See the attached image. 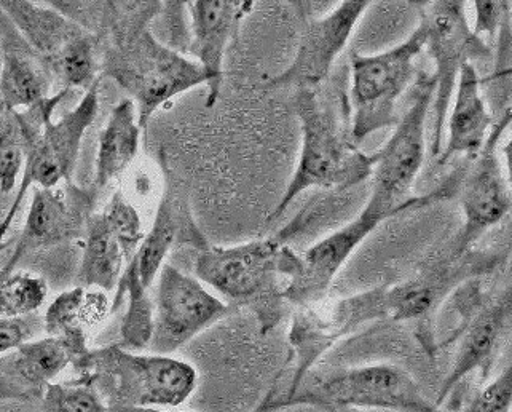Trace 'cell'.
Returning <instances> with one entry per match:
<instances>
[{"label": "cell", "instance_id": "obj_1", "mask_svg": "<svg viewBox=\"0 0 512 412\" xmlns=\"http://www.w3.org/2000/svg\"><path fill=\"white\" fill-rule=\"evenodd\" d=\"M160 8L162 2H104L96 32L101 72L131 96L141 130L163 104L208 82L197 61L155 36Z\"/></svg>", "mask_w": 512, "mask_h": 412}, {"label": "cell", "instance_id": "obj_2", "mask_svg": "<svg viewBox=\"0 0 512 412\" xmlns=\"http://www.w3.org/2000/svg\"><path fill=\"white\" fill-rule=\"evenodd\" d=\"M99 88L101 80L87 90L80 103L58 122L53 120V114L56 107L71 93L67 88L28 109L15 112L26 146V165L18 194L2 219V224L8 230L32 186L52 189L60 184L71 183L82 149L83 136L93 125L99 112Z\"/></svg>", "mask_w": 512, "mask_h": 412}, {"label": "cell", "instance_id": "obj_3", "mask_svg": "<svg viewBox=\"0 0 512 412\" xmlns=\"http://www.w3.org/2000/svg\"><path fill=\"white\" fill-rule=\"evenodd\" d=\"M77 377L98 390L107 411L179 408L198 384L197 369L187 361L120 344L91 349Z\"/></svg>", "mask_w": 512, "mask_h": 412}, {"label": "cell", "instance_id": "obj_4", "mask_svg": "<svg viewBox=\"0 0 512 412\" xmlns=\"http://www.w3.org/2000/svg\"><path fill=\"white\" fill-rule=\"evenodd\" d=\"M294 109L302 130L299 163L280 203L268 216L272 222L288 210L300 194L318 189H350L366 181L374 171V155L359 151L350 130L340 125L334 112L323 104L318 92L296 90Z\"/></svg>", "mask_w": 512, "mask_h": 412}, {"label": "cell", "instance_id": "obj_5", "mask_svg": "<svg viewBox=\"0 0 512 412\" xmlns=\"http://www.w3.org/2000/svg\"><path fill=\"white\" fill-rule=\"evenodd\" d=\"M288 245L278 235L237 246H211L197 251L193 264L201 283L254 313L260 334H268L283 318L284 256Z\"/></svg>", "mask_w": 512, "mask_h": 412}, {"label": "cell", "instance_id": "obj_6", "mask_svg": "<svg viewBox=\"0 0 512 412\" xmlns=\"http://www.w3.org/2000/svg\"><path fill=\"white\" fill-rule=\"evenodd\" d=\"M412 93L409 111L396 123V130L382 151L374 155V187L364 210L377 214L383 221L407 208H423L449 199L463 178L461 175L457 178L455 173L431 194L407 199L425 160V125L436 93L434 76L426 72L418 74Z\"/></svg>", "mask_w": 512, "mask_h": 412}, {"label": "cell", "instance_id": "obj_7", "mask_svg": "<svg viewBox=\"0 0 512 412\" xmlns=\"http://www.w3.org/2000/svg\"><path fill=\"white\" fill-rule=\"evenodd\" d=\"M315 408L382 409L391 412H447L423 392L422 385L394 365H369L315 374L296 392L278 400L280 409Z\"/></svg>", "mask_w": 512, "mask_h": 412}, {"label": "cell", "instance_id": "obj_8", "mask_svg": "<svg viewBox=\"0 0 512 412\" xmlns=\"http://www.w3.org/2000/svg\"><path fill=\"white\" fill-rule=\"evenodd\" d=\"M425 47L426 29L420 21L409 39L386 52L371 56L351 53L350 136L356 146L372 133L399 122L396 103L417 79L415 60Z\"/></svg>", "mask_w": 512, "mask_h": 412}, {"label": "cell", "instance_id": "obj_9", "mask_svg": "<svg viewBox=\"0 0 512 412\" xmlns=\"http://www.w3.org/2000/svg\"><path fill=\"white\" fill-rule=\"evenodd\" d=\"M0 10L44 61L53 79L61 80L63 88L87 92L101 80L98 39L79 24L50 5L26 0H0Z\"/></svg>", "mask_w": 512, "mask_h": 412}, {"label": "cell", "instance_id": "obj_10", "mask_svg": "<svg viewBox=\"0 0 512 412\" xmlns=\"http://www.w3.org/2000/svg\"><path fill=\"white\" fill-rule=\"evenodd\" d=\"M420 21L425 24L426 47L436 63V93H434V123L431 136V157L438 159L442 151V131L452 100L458 72L465 63L490 55L482 37L469 28L465 2L439 0L423 2Z\"/></svg>", "mask_w": 512, "mask_h": 412}, {"label": "cell", "instance_id": "obj_11", "mask_svg": "<svg viewBox=\"0 0 512 412\" xmlns=\"http://www.w3.org/2000/svg\"><path fill=\"white\" fill-rule=\"evenodd\" d=\"M154 286V326L147 347L152 353L171 355L232 310L209 293L205 283L168 262Z\"/></svg>", "mask_w": 512, "mask_h": 412}, {"label": "cell", "instance_id": "obj_12", "mask_svg": "<svg viewBox=\"0 0 512 412\" xmlns=\"http://www.w3.org/2000/svg\"><path fill=\"white\" fill-rule=\"evenodd\" d=\"M458 301H461L460 312L465 321L460 326V336H455L460 339L457 357L442 384L436 400L438 406L446 403L452 390L469 374L479 373L484 381L489 377L501 342L505 341L511 328L509 286L500 293L487 296L481 293V285L474 278L465 283L463 290H458Z\"/></svg>", "mask_w": 512, "mask_h": 412}, {"label": "cell", "instance_id": "obj_13", "mask_svg": "<svg viewBox=\"0 0 512 412\" xmlns=\"http://www.w3.org/2000/svg\"><path fill=\"white\" fill-rule=\"evenodd\" d=\"M144 235L138 210L122 192H115L106 208L88 221L75 286L104 293L115 291Z\"/></svg>", "mask_w": 512, "mask_h": 412}, {"label": "cell", "instance_id": "obj_14", "mask_svg": "<svg viewBox=\"0 0 512 412\" xmlns=\"http://www.w3.org/2000/svg\"><path fill=\"white\" fill-rule=\"evenodd\" d=\"M302 18V36L294 60L286 71L272 77L265 90H315L331 74L335 60L347 47L351 34L364 12L371 7L369 0H345L334 12L316 18L308 12V2H294Z\"/></svg>", "mask_w": 512, "mask_h": 412}, {"label": "cell", "instance_id": "obj_15", "mask_svg": "<svg viewBox=\"0 0 512 412\" xmlns=\"http://www.w3.org/2000/svg\"><path fill=\"white\" fill-rule=\"evenodd\" d=\"M385 294V286H377L366 293L342 299L327 317H321L310 307L297 310L289 331V345L296 357V371L286 395L296 392L305 377L312 373L316 361L331 350L332 345L371 321L388 318Z\"/></svg>", "mask_w": 512, "mask_h": 412}, {"label": "cell", "instance_id": "obj_16", "mask_svg": "<svg viewBox=\"0 0 512 412\" xmlns=\"http://www.w3.org/2000/svg\"><path fill=\"white\" fill-rule=\"evenodd\" d=\"M506 261V256L495 253H446L426 259L420 270L409 280L386 288L388 318L394 321H420L438 309L439 302L449 296L453 288H460L469 280L490 274Z\"/></svg>", "mask_w": 512, "mask_h": 412}, {"label": "cell", "instance_id": "obj_17", "mask_svg": "<svg viewBox=\"0 0 512 412\" xmlns=\"http://www.w3.org/2000/svg\"><path fill=\"white\" fill-rule=\"evenodd\" d=\"M95 187L64 183L52 189L34 187L28 216L12 256L0 274L16 270L24 256L85 237L88 221L95 214Z\"/></svg>", "mask_w": 512, "mask_h": 412}, {"label": "cell", "instance_id": "obj_18", "mask_svg": "<svg viewBox=\"0 0 512 412\" xmlns=\"http://www.w3.org/2000/svg\"><path fill=\"white\" fill-rule=\"evenodd\" d=\"M511 125V119L493 123L473 167L461 178L460 202L465 224L449 243L453 253H466L471 246L511 211V191L501 167L498 144Z\"/></svg>", "mask_w": 512, "mask_h": 412}, {"label": "cell", "instance_id": "obj_19", "mask_svg": "<svg viewBox=\"0 0 512 412\" xmlns=\"http://www.w3.org/2000/svg\"><path fill=\"white\" fill-rule=\"evenodd\" d=\"M382 222L377 214L363 210L358 218L310 246L304 253L289 251L284 275L288 278L284 285V301L302 309L324 298L351 254Z\"/></svg>", "mask_w": 512, "mask_h": 412}, {"label": "cell", "instance_id": "obj_20", "mask_svg": "<svg viewBox=\"0 0 512 412\" xmlns=\"http://www.w3.org/2000/svg\"><path fill=\"white\" fill-rule=\"evenodd\" d=\"M189 15V55L205 71L206 107H213L221 96L225 52L235 39L241 23L253 12L249 0H197L186 2Z\"/></svg>", "mask_w": 512, "mask_h": 412}, {"label": "cell", "instance_id": "obj_21", "mask_svg": "<svg viewBox=\"0 0 512 412\" xmlns=\"http://www.w3.org/2000/svg\"><path fill=\"white\" fill-rule=\"evenodd\" d=\"M176 245H189L200 251L208 246V242L195 226L187 200L182 197L179 187L168 179L154 224L149 234L144 235L123 275L133 278L146 290H154L155 280Z\"/></svg>", "mask_w": 512, "mask_h": 412}, {"label": "cell", "instance_id": "obj_22", "mask_svg": "<svg viewBox=\"0 0 512 412\" xmlns=\"http://www.w3.org/2000/svg\"><path fill=\"white\" fill-rule=\"evenodd\" d=\"M72 366L66 345L52 336L26 342L0 357V401L42 400L48 385Z\"/></svg>", "mask_w": 512, "mask_h": 412}, {"label": "cell", "instance_id": "obj_23", "mask_svg": "<svg viewBox=\"0 0 512 412\" xmlns=\"http://www.w3.org/2000/svg\"><path fill=\"white\" fill-rule=\"evenodd\" d=\"M0 96L4 111L28 109L50 96L53 76L12 20L0 10Z\"/></svg>", "mask_w": 512, "mask_h": 412}, {"label": "cell", "instance_id": "obj_24", "mask_svg": "<svg viewBox=\"0 0 512 412\" xmlns=\"http://www.w3.org/2000/svg\"><path fill=\"white\" fill-rule=\"evenodd\" d=\"M457 100L449 119V139L438 162L447 163L455 155L476 159L493 127L492 114L485 103L481 79L473 63H465L458 72Z\"/></svg>", "mask_w": 512, "mask_h": 412}, {"label": "cell", "instance_id": "obj_25", "mask_svg": "<svg viewBox=\"0 0 512 412\" xmlns=\"http://www.w3.org/2000/svg\"><path fill=\"white\" fill-rule=\"evenodd\" d=\"M141 133L138 111L133 101L125 98L115 104L99 135L93 184L96 191H103L104 187L128 170L138 155Z\"/></svg>", "mask_w": 512, "mask_h": 412}, {"label": "cell", "instance_id": "obj_26", "mask_svg": "<svg viewBox=\"0 0 512 412\" xmlns=\"http://www.w3.org/2000/svg\"><path fill=\"white\" fill-rule=\"evenodd\" d=\"M85 290L87 288L74 286L71 290L58 294L44 315L45 334L60 339L66 345V349L71 353L72 369L75 374L82 369L91 350L88 345L91 331L82 317Z\"/></svg>", "mask_w": 512, "mask_h": 412}, {"label": "cell", "instance_id": "obj_27", "mask_svg": "<svg viewBox=\"0 0 512 412\" xmlns=\"http://www.w3.org/2000/svg\"><path fill=\"white\" fill-rule=\"evenodd\" d=\"M48 296L45 278L13 270L0 274V317H28L39 312Z\"/></svg>", "mask_w": 512, "mask_h": 412}, {"label": "cell", "instance_id": "obj_28", "mask_svg": "<svg viewBox=\"0 0 512 412\" xmlns=\"http://www.w3.org/2000/svg\"><path fill=\"white\" fill-rule=\"evenodd\" d=\"M498 34L497 63L492 76L485 82V103L489 106L493 123L512 119L511 107V15L501 23Z\"/></svg>", "mask_w": 512, "mask_h": 412}, {"label": "cell", "instance_id": "obj_29", "mask_svg": "<svg viewBox=\"0 0 512 412\" xmlns=\"http://www.w3.org/2000/svg\"><path fill=\"white\" fill-rule=\"evenodd\" d=\"M26 165V146L15 112H0V192L15 191Z\"/></svg>", "mask_w": 512, "mask_h": 412}, {"label": "cell", "instance_id": "obj_30", "mask_svg": "<svg viewBox=\"0 0 512 412\" xmlns=\"http://www.w3.org/2000/svg\"><path fill=\"white\" fill-rule=\"evenodd\" d=\"M42 412H109L98 390L75 377L74 381L53 382L42 397Z\"/></svg>", "mask_w": 512, "mask_h": 412}, {"label": "cell", "instance_id": "obj_31", "mask_svg": "<svg viewBox=\"0 0 512 412\" xmlns=\"http://www.w3.org/2000/svg\"><path fill=\"white\" fill-rule=\"evenodd\" d=\"M157 20H162V39L158 40L174 52L186 56L190 42L186 2H162Z\"/></svg>", "mask_w": 512, "mask_h": 412}, {"label": "cell", "instance_id": "obj_32", "mask_svg": "<svg viewBox=\"0 0 512 412\" xmlns=\"http://www.w3.org/2000/svg\"><path fill=\"white\" fill-rule=\"evenodd\" d=\"M512 403V368H508L477 393L463 412H509Z\"/></svg>", "mask_w": 512, "mask_h": 412}, {"label": "cell", "instance_id": "obj_33", "mask_svg": "<svg viewBox=\"0 0 512 412\" xmlns=\"http://www.w3.org/2000/svg\"><path fill=\"white\" fill-rule=\"evenodd\" d=\"M39 331H44V320L37 313L28 317H0V357L32 341Z\"/></svg>", "mask_w": 512, "mask_h": 412}, {"label": "cell", "instance_id": "obj_34", "mask_svg": "<svg viewBox=\"0 0 512 412\" xmlns=\"http://www.w3.org/2000/svg\"><path fill=\"white\" fill-rule=\"evenodd\" d=\"M474 10H476V26H474V34L481 37V34H487L490 40L495 39L500 26L505 21L506 16L511 15V2H482L476 0L474 2Z\"/></svg>", "mask_w": 512, "mask_h": 412}, {"label": "cell", "instance_id": "obj_35", "mask_svg": "<svg viewBox=\"0 0 512 412\" xmlns=\"http://www.w3.org/2000/svg\"><path fill=\"white\" fill-rule=\"evenodd\" d=\"M278 398H280V393H278V385L275 384L272 385V389L268 390L267 395L260 400L259 405H257L251 412L280 411V408H278Z\"/></svg>", "mask_w": 512, "mask_h": 412}, {"label": "cell", "instance_id": "obj_36", "mask_svg": "<svg viewBox=\"0 0 512 412\" xmlns=\"http://www.w3.org/2000/svg\"><path fill=\"white\" fill-rule=\"evenodd\" d=\"M109 412H190L178 411L176 408H142V409H117V411Z\"/></svg>", "mask_w": 512, "mask_h": 412}, {"label": "cell", "instance_id": "obj_37", "mask_svg": "<svg viewBox=\"0 0 512 412\" xmlns=\"http://www.w3.org/2000/svg\"><path fill=\"white\" fill-rule=\"evenodd\" d=\"M8 229L2 224V219H0V253L4 251L5 246H7V242H5V237H7Z\"/></svg>", "mask_w": 512, "mask_h": 412}, {"label": "cell", "instance_id": "obj_38", "mask_svg": "<svg viewBox=\"0 0 512 412\" xmlns=\"http://www.w3.org/2000/svg\"><path fill=\"white\" fill-rule=\"evenodd\" d=\"M324 412H359L358 409H348V408H326L323 409Z\"/></svg>", "mask_w": 512, "mask_h": 412}, {"label": "cell", "instance_id": "obj_39", "mask_svg": "<svg viewBox=\"0 0 512 412\" xmlns=\"http://www.w3.org/2000/svg\"><path fill=\"white\" fill-rule=\"evenodd\" d=\"M0 69H2V50H0ZM0 112H4V104H2V96H0Z\"/></svg>", "mask_w": 512, "mask_h": 412}]
</instances>
